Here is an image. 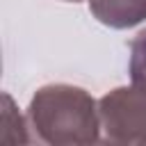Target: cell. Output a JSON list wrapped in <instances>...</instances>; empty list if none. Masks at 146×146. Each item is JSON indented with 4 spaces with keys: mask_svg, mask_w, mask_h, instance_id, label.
Segmentation results:
<instances>
[{
    "mask_svg": "<svg viewBox=\"0 0 146 146\" xmlns=\"http://www.w3.org/2000/svg\"><path fill=\"white\" fill-rule=\"evenodd\" d=\"M30 128L52 146L96 144L100 139V112L94 96L75 84H46L36 89L27 107Z\"/></svg>",
    "mask_w": 146,
    "mask_h": 146,
    "instance_id": "6da1fadb",
    "label": "cell"
},
{
    "mask_svg": "<svg viewBox=\"0 0 146 146\" xmlns=\"http://www.w3.org/2000/svg\"><path fill=\"white\" fill-rule=\"evenodd\" d=\"M130 80V87H116L98 100L105 141L146 144V73Z\"/></svg>",
    "mask_w": 146,
    "mask_h": 146,
    "instance_id": "7a4b0ae2",
    "label": "cell"
},
{
    "mask_svg": "<svg viewBox=\"0 0 146 146\" xmlns=\"http://www.w3.org/2000/svg\"><path fill=\"white\" fill-rule=\"evenodd\" d=\"M91 14L107 27L125 30L146 21V0H87Z\"/></svg>",
    "mask_w": 146,
    "mask_h": 146,
    "instance_id": "3957f363",
    "label": "cell"
},
{
    "mask_svg": "<svg viewBox=\"0 0 146 146\" xmlns=\"http://www.w3.org/2000/svg\"><path fill=\"white\" fill-rule=\"evenodd\" d=\"M25 128H27L25 119L18 114L11 96L2 94V135H0V139L5 144H25V141H30Z\"/></svg>",
    "mask_w": 146,
    "mask_h": 146,
    "instance_id": "277c9868",
    "label": "cell"
},
{
    "mask_svg": "<svg viewBox=\"0 0 146 146\" xmlns=\"http://www.w3.org/2000/svg\"><path fill=\"white\" fill-rule=\"evenodd\" d=\"M68 2H80V0H68Z\"/></svg>",
    "mask_w": 146,
    "mask_h": 146,
    "instance_id": "5b68a950",
    "label": "cell"
}]
</instances>
